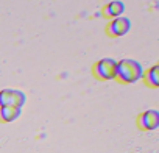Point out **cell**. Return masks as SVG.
Returning <instances> with one entry per match:
<instances>
[{"mask_svg":"<svg viewBox=\"0 0 159 153\" xmlns=\"http://www.w3.org/2000/svg\"><path fill=\"white\" fill-rule=\"evenodd\" d=\"M122 11H123V3H122V2H111V3L105 8V14H106V16H111V17L120 16Z\"/></svg>","mask_w":159,"mask_h":153,"instance_id":"52a82bcc","label":"cell"},{"mask_svg":"<svg viewBox=\"0 0 159 153\" xmlns=\"http://www.w3.org/2000/svg\"><path fill=\"white\" fill-rule=\"evenodd\" d=\"M137 123L142 130H156L157 125H159V114L157 111L154 109H150V111H145L139 116L137 119Z\"/></svg>","mask_w":159,"mask_h":153,"instance_id":"277c9868","label":"cell"},{"mask_svg":"<svg viewBox=\"0 0 159 153\" xmlns=\"http://www.w3.org/2000/svg\"><path fill=\"white\" fill-rule=\"evenodd\" d=\"M25 103V94L14 89H3L0 91V108L2 106H16L22 108Z\"/></svg>","mask_w":159,"mask_h":153,"instance_id":"3957f363","label":"cell"},{"mask_svg":"<svg viewBox=\"0 0 159 153\" xmlns=\"http://www.w3.org/2000/svg\"><path fill=\"white\" fill-rule=\"evenodd\" d=\"M116 70H117V63L112 58H105L100 59L94 66V75L100 80H112L116 78Z\"/></svg>","mask_w":159,"mask_h":153,"instance_id":"7a4b0ae2","label":"cell"},{"mask_svg":"<svg viewBox=\"0 0 159 153\" xmlns=\"http://www.w3.org/2000/svg\"><path fill=\"white\" fill-rule=\"evenodd\" d=\"M129 21L126 17H119V19H114L112 22H109L108 25V35L111 36H123L128 30H129Z\"/></svg>","mask_w":159,"mask_h":153,"instance_id":"5b68a950","label":"cell"},{"mask_svg":"<svg viewBox=\"0 0 159 153\" xmlns=\"http://www.w3.org/2000/svg\"><path fill=\"white\" fill-rule=\"evenodd\" d=\"M145 80H147V83L150 85V86H153V88H157L159 86V76H157V66H153L148 72H147V75H145Z\"/></svg>","mask_w":159,"mask_h":153,"instance_id":"ba28073f","label":"cell"},{"mask_svg":"<svg viewBox=\"0 0 159 153\" xmlns=\"http://www.w3.org/2000/svg\"><path fill=\"white\" fill-rule=\"evenodd\" d=\"M116 76L122 83H134L142 76V67L134 59H122L117 63Z\"/></svg>","mask_w":159,"mask_h":153,"instance_id":"6da1fadb","label":"cell"},{"mask_svg":"<svg viewBox=\"0 0 159 153\" xmlns=\"http://www.w3.org/2000/svg\"><path fill=\"white\" fill-rule=\"evenodd\" d=\"M22 113V108L16 106H2L0 108V120L2 122H13L16 120Z\"/></svg>","mask_w":159,"mask_h":153,"instance_id":"8992f818","label":"cell"}]
</instances>
